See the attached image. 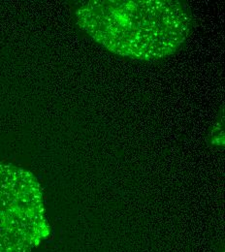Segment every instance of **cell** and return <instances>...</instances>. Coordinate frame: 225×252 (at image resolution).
I'll use <instances>...</instances> for the list:
<instances>
[{"label":"cell","instance_id":"obj_1","mask_svg":"<svg viewBox=\"0 0 225 252\" xmlns=\"http://www.w3.org/2000/svg\"><path fill=\"white\" fill-rule=\"evenodd\" d=\"M79 28L111 53L143 62L164 59L187 40L193 19L174 0H94L76 11Z\"/></svg>","mask_w":225,"mask_h":252},{"label":"cell","instance_id":"obj_2","mask_svg":"<svg viewBox=\"0 0 225 252\" xmlns=\"http://www.w3.org/2000/svg\"><path fill=\"white\" fill-rule=\"evenodd\" d=\"M47 236L36 180L27 171L0 165V252H31Z\"/></svg>","mask_w":225,"mask_h":252}]
</instances>
